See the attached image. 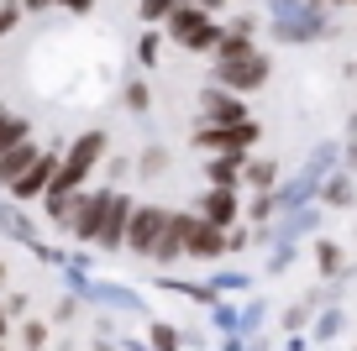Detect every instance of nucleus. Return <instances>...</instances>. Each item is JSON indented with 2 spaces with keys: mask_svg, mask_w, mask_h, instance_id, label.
Wrapping results in <instances>:
<instances>
[{
  "mask_svg": "<svg viewBox=\"0 0 357 351\" xmlns=\"http://www.w3.org/2000/svg\"><path fill=\"white\" fill-rule=\"evenodd\" d=\"M63 6L68 11H89V0H63Z\"/></svg>",
  "mask_w": 357,
  "mask_h": 351,
  "instance_id": "a211bd4d",
  "label": "nucleus"
},
{
  "mask_svg": "<svg viewBox=\"0 0 357 351\" xmlns=\"http://www.w3.org/2000/svg\"><path fill=\"white\" fill-rule=\"evenodd\" d=\"M205 116L211 121H242V105L231 95H205Z\"/></svg>",
  "mask_w": 357,
  "mask_h": 351,
  "instance_id": "9b49d317",
  "label": "nucleus"
},
{
  "mask_svg": "<svg viewBox=\"0 0 357 351\" xmlns=\"http://www.w3.org/2000/svg\"><path fill=\"white\" fill-rule=\"evenodd\" d=\"M126 215H132V205H126L121 194H111V210H105V226H100V247H121L126 242Z\"/></svg>",
  "mask_w": 357,
  "mask_h": 351,
  "instance_id": "6e6552de",
  "label": "nucleus"
},
{
  "mask_svg": "<svg viewBox=\"0 0 357 351\" xmlns=\"http://www.w3.org/2000/svg\"><path fill=\"white\" fill-rule=\"evenodd\" d=\"M0 330H6V315H0Z\"/></svg>",
  "mask_w": 357,
  "mask_h": 351,
  "instance_id": "aec40b11",
  "label": "nucleus"
},
{
  "mask_svg": "<svg viewBox=\"0 0 357 351\" xmlns=\"http://www.w3.org/2000/svg\"><path fill=\"white\" fill-rule=\"evenodd\" d=\"M247 178H252L257 189H268V184H273V163H252V168H247Z\"/></svg>",
  "mask_w": 357,
  "mask_h": 351,
  "instance_id": "dca6fc26",
  "label": "nucleus"
},
{
  "mask_svg": "<svg viewBox=\"0 0 357 351\" xmlns=\"http://www.w3.org/2000/svg\"><path fill=\"white\" fill-rule=\"evenodd\" d=\"M184 236H190V220H184V215H163V226H158L153 252H147V257H158V263H174L178 247H184Z\"/></svg>",
  "mask_w": 357,
  "mask_h": 351,
  "instance_id": "20e7f679",
  "label": "nucleus"
},
{
  "mask_svg": "<svg viewBox=\"0 0 357 351\" xmlns=\"http://www.w3.org/2000/svg\"><path fill=\"white\" fill-rule=\"evenodd\" d=\"M205 210H211V220H215V226H226V220L236 215V199H231V189H221V184H215V194L205 199Z\"/></svg>",
  "mask_w": 357,
  "mask_h": 351,
  "instance_id": "f8f14e48",
  "label": "nucleus"
},
{
  "mask_svg": "<svg viewBox=\"0 0 357 351\" xmlns=\"http://www.w3.org/2000/svg\"><path fill=\"white\" fill-rule=\"evenodd\" d=\"M26 6H47V0H26Z\"/></svg>",
  "mask_w": 357,
  "mask_h": 351,
  "instance_id": "6ab92c4d",
  "label": "nucleus"
},
{
  "mask_svg": "<svg viewBox=\"0 0 357 351\" xmlns=\"http://www.w3.org/2000/svg\"><path fill=\"white\" fill-rule=\"evenodd\" d=\"M26 136V121H16V116H0V153H6V147H16Z\"/></svg>",
  "mask_w": 357,
  "mask_h": 351,
  "instance_id": "ddd939ff",
  "label": "nucleus"
},
{
  "mask_svg": "<svg viewBox=\"0 0 357 351\" xmlns=\"http://www.w3.org/2000/svg\"><path fill=\"white\" fill-rule=\"evenodd\" d=\"M105 210H111V194H89L84 205H79V215H74V236H100V226H105Z\"/></svg>",
  "mask_w": 357,
  "mask_h": 351,
  "instance_id": "423d86ee",
  "label": "nucleus"
},
{
  "mask_svg": "<svg viewBox=\"0 0 357 351\" xmlns=\"http://www.w3.org/2000/svg\"><path fill=\"white\" fill-rule=\"evenodd\" d=\"M211 178H215V184H221V189H231V178H236V163H231V157H221V163H211Z\"/></svg>",
  "mask_w": 357,
  "mask_h": 351,
  "instance_id": "4468645a",
  "label": "nucleus"
},
{
  "mask_svg": "<svg viewBox=\"0 0 357 351\" xmlns=\"http://www.w3.org/2000/svg\"><path fill=\"white\" fill-rule=\"evenodd\" d=\"M221 79L231 89H257L268 79V58L263 53H242V58H221Z\"/></svg>",
  "mask_w": 357,
  "mask_h": 351,
  "instance_id": "7ed1b4c3",
  "label": "nucleus"
},
{
  "mask_svg": "<svg viewBox=\"0 0 357 351\" xmlns=\"http://www.w3.org/2000/svg\"><path fill=\"white\" fill-rule=\"evenodd\" d=\"M242 53H252L247 37H226V42H221V58H242Z\"/></svg>",
  "mask_w": 357,
  "mask_h": 351,
  "instance_id": "f3484780",
  "label": "nucleus"
},
{
  "mask_svg": "<svg viewBox=\"0 0 357 351\" xmlns=\"http://www.w3.org/2000/svg\"><path fill=\"white\" fill-rule=\"evenodd\" d=\"M184 247H190V257H221V252H226V236H221V226H215V220H205V226H190Z\"/></svg>",
  "mask_w": 357,
  "mask_h": 351,
  "instance_id": "0eeeda50",
  "label": "nucleus"
},
{
  "mask_svg": "<svg viewBox=\"0 0 357 351\" xmlns=\"http://www.w3.org/2000/svg\"><path fill=\"white\" fill-rule=\"evenodd\" d=\"M32 163H37V147L22 136L16 147H6V153H0V178H6V184H16V178H22Z\"/></svg>",
  "mask_w": 357,
  "mask_h": 351,
  "instance_id": "1a4fd4ad",
  "label": "nucleus"
},
{
  "mask_svg": "<svg viewBox=\"0 0 357 351\" xmlns=\"http://www.w3.org/2000/svg\"><path fill=\"white\" fill-rule=\"evenodd\" d=\"M53 173H58V163H53V157H37V163L26 168V173L16 178L11 189H16V194H22V199H32V194H43V189L53 184Z\"/></svg>",
  "mask_w": 357,
  "mask_h": 351,
  "instance_id": "9d476101",
  "label": "nucleus"
},
{
  "mask_svg": "<svg viewBox=\"0 0 357 351\" xmlns=\"http://www.w3.org/2000/svg\"><path fill=\"white\" fill-rule=\"evenodd\" d=\"M158 226H163V210H132V220H126V242L137 247V252H153V236H158Z\"/></svg>",
  "mask_w": 357,
  "mask_h": 351,
  "instance_id": "39448f33",
  "label": "nucleus"
},
{
  "mask_svg": "<svg viewBox=\"0 0 357 351\" xmlns=\"http://www.w3.org/2000/svg\"><path fill=\"white\" fill-rule=\"evenodd\" d=\"M100 153H105V136H100V132H84V136L74 142V153L63 157V168L53 173V194H68V189H79V184H84Z\"/></svg>",
  "mask_w": 357,
  "mask_h": 351,
  "instance_id": "f257e3e1",
  "label": "nucleus"
},
{
  "mask_svg": "<svg viewBox=\"0 0 357 351\" xmlns=\"http://www.w3.org/2000/svg\"><path fill=\"white\" fill-rule=\"evenodd\" d=\"M252 136H257V126H247V121H215L205 132H195V142L205 153H242V147H252Z\"/></svg>",
  "mask_w": 357,
  "mask_h": 351,
  "instance_id": "f03ea898",
  "label": "nucleus"
},
{
  "mask_svg": "<svg viewBox=\"0 0 357 351\" xmlns=\"http://www.w3.org/2000/svg\"><path fill=\"white\" fill-rule=\"evenodd\" d=\"M174 6H178V0H142V16L158 22V16H174Z\"/></svg>",
  "mask_w": 357,
  "mask_h": 351,
  "instance_id": "2eb2a0df",
  "label": "nucleus"
}]
</instances>
